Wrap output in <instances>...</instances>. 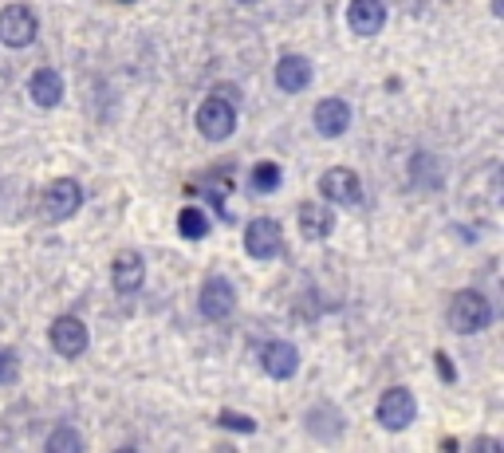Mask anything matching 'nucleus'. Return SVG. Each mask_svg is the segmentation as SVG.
Returning a JSON list of instances; mask_svg holds the SVG:
<instances>
[{
    "instance_id": "4be33fe9",
    "label": "nucleus",
    "mask_w": 504,
    "mask_h": 453,
    "mask_svg": "<svg viewBox=\"0 0 504 453\" xmlns=\"http://www.w3.org/2000/svg\"><path fill=\"white\" fill-rule=\"evenodd\" d=\"M434 367H438V375L446 378V383H458V371H453V363H449V355H446V351H438V355H434Z\"/></svg>"
},
{
    "instance_id": "6ab92c4d",
    "label": "nucleus",
    "mask_w": 504,
    "mask_h": 453,
    "mask_svg": "<svg viewBox=\"0 0 504 453\" xmlns=\"http://www.w3.org/2000/svg\"><path fill=\"white\" fill-rule=\"evenodd\" d=\"M44 449H47V453H83V438L71 430V426H59V430L47 434Z\"/></svg>"
},
{
    "instance_id": "5701e85b",
    "label": "nucleus",
    "mask_w": 504,
    "mask_h": 453,
    "mask_svg": "<svg viewBox=\"0 0 504 453\" xmlns=\"http://www.w3.org/2000/svg\"><path fill=\"white\" fill-rule=\"evenodd\" d=\"M504 5H500V0H493V16H504V12H500Z\"/></svg>"
},
{
    "instance_id": "dca6fc26",
    "label": "nucleus",
    "mask_w": 504,
    "mask_h": 453,
    "mask_svg": "<svg viewBox=\"0 0 504 453\" xmlns=\"http://www.w3.org/2000/svg\"><path fill=\"white\" fill-rule=\"evenodd\" d=\"M347 126H351V106L343 99L316 103V130L323 138H339V135H347Z\"/></svg>"
},
{
    "instance_id": "f03ea898",
    "label": "nucleus",
    "mask_w": 504,
    "mask_h": 453,
    "mask_svg": "<svg viewBox=\"0 0 504 453\" xmlns=\"http://www.w3.org/2000/svg\"><path fill=\"white\" fill-rule=\"evenodd\" d=\"M197 130H201V138H209V142L229 138L237 130V106L225 99V95H209V99L197 106Z\"/></svg>"
},
{
    "instance_id": "a211bd4d",
    "label": "nucleus",
    "mask_w": 504,
    "mask_h": 453,
    "mask_svg": "<svg viewBox=\"0 0 504 453\" xmlns=\"http://www.w3.org/2000/svg\"><path fill=\"white\" fill-rule=\"evenodd\" d=\"M177 229H182L186 241H201V237L209 233V221H206V213H201L197 206H186L182 213H177Z\"/></svg>"
},
{
    "instance_id": "4468645a",
    "label": "nucleus",
    "mask_w": 504,
    "mask_h": 453,
    "mask_svg": "<svg viewBox=\"0 0 504 453\" xmlns=\"http://www.w3.org/2000/svg\"><path fill=\"white\" fill-rule=\"evenodd\" d=\"M331 229H335V213L328 201H304L299 206V233L307 241H323V237H331Z\"/></svg>"
},
{
    "instance_id": "423d86ee",
    "label": "nucleus",
    "mask_w": 504,
    "mask_h": 453,
    "mask_svg": "<svg viewBox=\"0 0 504 453\" xmlns=\"http://www.w3.org/2000/svg\"><path fill=\"white\" fill-rule=\"evenodd\" d=\"M280 248H284V229L272 217H257L245 229V253L252 260H272L280 257Z\"/></svg>"
},
{
    "instance_id": "2eb2a0df",
    "label": "nucleus",
    "mask_w": 504,
    "mask_h": 453,
    "mask_svg": "<svg viewBox=\"0 0 504 453\" xmlns=\"http://www.w3.org/2000/svg\"><path fill=\"white\" fill-rule=\"evenodd\" d=\"M276 87L287 91V95H299L311 87V64L307 55H280L276 64Z\"/></svg>"
},
{
    "instance_id": "39448f33",
    "label": "nucleus",
    "mask_w": 504,
    "mask_h": 453,
    "mask_svg": "<svg viewBox=\"0 0 504 453\" xmlns=\"http://www.w3.org/2000/svg\"><path fill=\"white\" fill-rule=\"evenodd\" d=\"M40 32V20L28 5H8L0 8V44L5 47H28Z\"/></svg>"
},
{
    "instance_id": "f3484780",
    "label": "nucleus",
    "mask_w": 504,
    "mask_h": 453,
    "mask_svg": "<svg viewBox=\"0 0 504 453\" xmlns=\"http://www.w3.org/2000/svg\"><path fill=\"white\" fill-rule=\"evenodd\" d=\"M280 177H284V170L276 162H257L252 166L248 186L257 189V194H276V189H280Z\"/></svg>"
},
{
    "instance_id": "aec40b11",
    "label": "nucleus",
    "mask_w": 504,
    "mask_h": 453,
    "mask_svg": "<svg viewBox=\"0 0 504 453\" xmlns=\"http://www.w3.org/2000/svg\"><path fill=\"white\" fill-rule=\"evenodd\" d=\"M217 426H221V430H237V434H257V418L237 414V410H221L217 414Z\"/></svg>"
},
{
    "instance_id": "f257e3e1",
    "label": "nucleus",
    "mask_w": 504,
    "mask_h": 453,
    "mask_svg": "<svg viewBox=\"0 0 504 453\" xmlns=\"http://www.w3.org/2000/svg\"><path fill=\"white\" fill-rule=\"evenodd\" d=\"M493 324V304H489V296L465 288L453 296L449 304V327L458 331V336H477V331H485Z\"/></svg>"
},
{
    "instance_id": "412c9836",
    "label": "nucleus",
    "mask_w": 504,
    "mask_h": 453,
    "mask_svg": "<svg viewBox=\"0 0 504 453\" xmlns=\"http://www.w3.org/2000/svg\"><path fill=\"white\" fill-rule=\"evenodd\" d=\"M20 378V355L12 347H0V387H12Z\"/></svg>"
},
{
    "instance_id": "1a4fd4ad",
    "label": "nucleus",
    "mask_w": 504,
    "mask_h": 453,
    "mask_svg": "<svg viewBox=\"0 0 504 453\" xmlns=\"http://www.w3.org/2000/svg\"><path fill=\"white\" fill-rule=\"evenodd\" d=\"M87 343H91V336L79 316H59L52 324V347H55V355H64V359H79V355L87 351Z\"/></svg>"
},
{
    "instance_id": "0eeeda50",
    "label": "nucleus",
    "mask_w": 504,
    "mask_h": 453,
    "mask_svg": "<svg viewBox=\"0 0 504 453\" xmlns=\"http://www.w3.org/2000/svg\"><path fill=\"white\" fill-rule=\"evenodd\" d=\"M197 304H201V316L213 319V324H221V319H229L237 312V292L225 277H209L206 284H201Z\"/></svg>"
},
{
    "instance_id": "f8f14e48",
    "label": "nucleus",
    "mask_w": 504,
    "mask_h": 453,
    "mask_svg": "<svg viewBox=\"0 0 504 453\" xmlns=\"http://www.w3.org/2000/svg\"><path fill=\"white\" fill-rule=\"evenodd\" d=\"M347 24L358 35H378L382 24H387V5L382 0H351L347 5Z\"/></svg>"
},
{
    "instance_id": "7ed1b4c3",
    "label": "nucleus",
    "mask_w": 504,
    "mask_h": 453,
    "mask_svg": "<svg viewBox=\"0 0 504 453\" xmlns=\"http://www.w3.org/2000/svg\"><path fill=\"white\" fill-rule=\"evenodd\" d=\"M40 201H44L47 221H67V217H76L79 206H83V186L76 177H55V182H47Z\"/></svg>"
},
{
    "instance_id": "9b49d317",
    "label": "nucleus",
    "mask_w": 504,
    "mask_h": 453,
    "mask_svg": "<svg viewBox=\"0 0 504 453\" xmlns=\"http://www.w3.org/2000/svg\"><path fill=\"white\" fill-rule=\"evenodd\" d=\"M260 367H264V375L268 378H292L299 371V351L292 347V343H284V339H272L268 347L260 351Z\"/></svg>"
},
{
    "instance_id": "6e6552de",
    "label": "nucleus",
    "mask_w": 504,
    "mask_h": 453,
    "mask_svg": "<svg viewBox=\"0 0 504 453\" xmlns=\"http://www.w3.org/2000/svg\"><path fill=\"white\" fill-rule=\"evenodd\" d=\"M319 194L335 201V206H358L363 201V182H358L355 170H347V166H335L319 177Z\"/></svg>"
},
{
    "instance_id": "20e7f679",
    "label": "nucleus",
    "mask_w": 504,
    "mask_h": 453,
    "mask_svg": "<svg viewBox=\"0 0 504 453\" xmlns=\"http://www.w3.org/2000/svg\"><path fill=\"white\" fill-rule=\"evenodd\" d=\"M414 414H418V402H414V395L406 387H390L387 395L378 398V407H375L378 426H382V430H390V434L406 430V426L414 422Z\"/></svg>"
},
{
    "instance_id": "b1692460",
    "label": "nucleus",
    "mask_w": 504,
    "mask_h": 453,
    "mask_svg": "<svg viewBox=\"0 0 504 453\" xmlns=\"http://www.w3.org/2000/svg\"><path fill=\"white\" fill-rule=\"evenodd\" d=\"M241 5H252V0H241Z\"/></svg>"
},
{
    "instance_id": "ddd939ff",
    "label": "nucleus",
    "mask_w": 504,
    "mask_h": 453,
    "mask_svg": "<svg viewBox=\"0 0 504 453\" xmlns=\"http://www.w3.org/2000/svg\"><path fill=\"white\" fill-rule=\"evenodd\" d=\"M28 95H32V103H35V106L52 111V106L64 103V76H59V71H52V67L32 71V79H28Z\"/></svg>"
},
{
    "instance_id": "9d476101",
    "label": "nucleus",
    "mask_w": 504,
    "mask_h": 453,
    "mask_svg": "<svg viewBox=\"0 0 504 453\" xmlns=\"http://www.w3.org/2000/svg\"><path fill=\"white\" fill-rule=\"evenodd\" d=\"M111 284L118 296H135L142 284H146V260L138 253H118L111 265Z\"/></svg>"
}]
</instances>
